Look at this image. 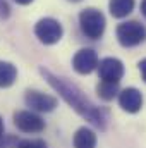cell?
<instances>
[{
    "mask_svg": "<svg viewBox=\"0 0 146 148\" xmlns=\"http://www.w3.org/2000/svg\"><path fill=\"white\" fill-rule=\"evenodd\" d=\"M40 73H41V76L46 79V83H48V84H50V86H52L81 117H84L88 122H91L93 126L100 127L102 131L107 129V121H108L107 112L103 110V109H100V107H96V105L84 95V91H83L77 84L71 83L67 77H62V76L53 74L52 71H48V69H45V67H40Z\"/></svg>",
    "mask_w": 146,
    "mask_h": 148,
    "instance_id": "obj_1",
    "label": "cell"
},
{
    "mask_svg": "<svg viewBox=\"0 0 146 148\" xmlns=\"http://www.w3.org/2000/svg\"><path fill=\"white\" fill-rule=\"evenodd\" d=\"M105 26H107V21L102 10L95 7H88L79 12V28L83 35L89 40H100L105 33Z\"/></svg>",
    "mask_w": 146,
    "mask_h": 148,
    "instance_id": "obj_2",
    "label": "cell"
},
{
    "mask_svg": "<svg viewBox=\"0 0 146 148\" xmlns=\"http://www.w3.org/2000/svg\"><path fill=\"white\" fill-rule=\"evenodd\" d=\"M117 40L126 48L138 47L146 40V28L138 21H126L117 26Z\"/></svg>",
    "mask_w": 146,
    "mask_h": 148,
    "instance_id": "obj_3",
    "label": "cell"
},
{
    "mask_svg": "<svg viewBox=\"0 0 146 148\" xmlns=\"http://www.w3.org/2000/svg\"><path fill=\"white\" fill-rule=\"evenodd\" d=\"M35 35L43 45H55L64 36V28L57 19L43 17L35 24Z\"/></svg>",
    "mask_w": 146,
    "mask_h": 148,
    "instance_id": "obj_4",
    "label": "cell"
},
{
    "mask_svg": "<svg viewBox=\"0 0 146 148\" xmlns=\"http://www.w3.org/2000/svg\"><path fill=\"white\" fill-rule=\"evenodd\" d=\"M14 124L23 133H41L45 129V121L33 110H17L14 114Z\"/></svg>",
    "mask_w": 146,
    "mask_h": 148,
    "instance_id": "obj_5",
    "label": "cell"
},
{
    "mask_svg": "<svg viewBox=\"0 0 146 148\" xmlns=\"http://www.w3.org/2000/svg\"><path fill=\"white\" fill-rule=\"evenodd\" d=\"M98 76L102 81H108V83H120V79L124 77V64L115 59V57H105L98 62Z\"/></svg>",
    "mask_w": 146,
    "mask_h": 148,
    "instance_id": "obj_6",
    "label": "cell"
},
{
    "mask_svg": "<svg viewBox=\"0 0 146 148\" xmlns=\"http://www.w3.org/2000/svg\"><path fill=\"white\" fill-rule=\"evenodd\" d=\"M24 102L31 110L36 112H52L57 107V98L52 95H46L38 90H28L24 95Z\"/></svg>",
    "mask_w": 146,
    "mask_h": 148,
    "instance_id": "obj_7",
    "label": "cell"
},
{
    "mask_svg": "<svg viewBox=\"0 0 146 148\" xmlns=\"http://www.w3.org/2000/svg\"><path fill=\"white\" fill-rule=\"evenodd\" d=\"M98 55L93 48H81L72 59V67L79 74H91L98 67Z\"/></svg>",
    "mask_w": 146,
    "mask_h": 148,
    "instance_id": "obj_8",
    "label": "cell"
},
{
    "mask_svg": "<svg viewBox=\"0 0 146 148\" xmlns=\"http://www.w3.org/2000/svg\"><path fill=\"white\" fill-rule=\"evenodd\" d=\"M119 105L122 107V110L129 112V114H136L141 110L143 107V95L138 88H126L122 91H119Z\"/></svg>",
    "mask_w": 146,
    "mask_h": 148,
    "instance_id": "obj_9",
    "label": "cell"
},
{
    "mask_svg": "<svg viewBox=\"0 0 146 148\" xmlns=\"http://www.w3.org/2000/svg\"><path fill=\"white\" fill-rule=\"evenodd\" d=\"M74 148H96V134L89 127H79L74 134Z\"/></svg>",
    "mask_w": 146,
    "mask_h": 148,
    "instance_id": "obj_10",
    "label": "cell"
},
{
    "mask_svg": "<svg viewBox=\"0 0 146 148\" xmlns=\"http://www.w3.org/2000/svg\"><path fill=\"white\" fill-rule=\"evenodd\" d=\"M17 79V69L10 62L0 60V88H10Z\"/></svg>",
    "mask_w": 146,
    "mask_h": 148,
    "instance_id": "obj_11",
    "label": "cell"
},
{
    "mask_svg": "<svg viewBox=\"0 0 146 148\" xmlns=\"http://www.w3.org/2000/svg\"><path fill=\"white\" fill-rule=\"evenodd\" d=\"M110 14L117 19H122L129 16L134 9V0H110L108 3Z\"/></svg>",
    "mask_w": 146,
    "mask_h": 148,
    "instance_id": "obj_12",
    "label": "cell"
},
{
    "mask_svg": "<svg viewBox=\"0 0 146 148\" xmlns=\"http://www.w3.org/2000/svg\"><path fill=\"white\" fill-rule=\"evenodd\" d=\"M96 93L102 100L110 102L117 97L119 93V83H108V81H100L96 86Z\"/></svg>",
    "mask_w": 146,
    "mask_h": 148,
    "instance_id": "obj_13",
    "label": "cell"
},
{
    "mask_svg": "<svg viewBox=\"0 0 146 148\" xmlns=\"http://www.w3.org/2000/svg\"><path fill=\"white\" fill-rule=\"evenodd\" d=\"M17 148H46V143L43 140H23Z\"/></svg>",
    "mask_w": 146,
    "mask_h": 148,
    "instance_id": "obj_14",
    "label": "cell"
},
{
    "mask_svg": "<svg viewBox=\"0 0 146 148\" xmlns=\"http://www.w3.org/2000/svg\"><path fill=\"white\" fill-rule=\"evenodd\" d=\"M10 16V7L5 0H0V19H7Z\"/></svg>",
    "mask_w": 146,
    "mask_h": 148,
    "instance_id": "obj_15",
    "label": "cell"
},
{
    "mask_svg": "<svg viewBox=\"0 0 146 148\" xmlns=\"http://www.w3.org/2000/svg\"><path fill=\"white\" fill-rule=\"evenodd\" d=\"M138 67H139V73H141V77H143V81L146 83V59H143V60L138 64Z\"/></svg>",
    "mask_w": 146,
    "mask_h": 148,
    "instance_id": "obj_16",
    "label": "cell"
},
{
    "mask_svg": "<svg viewBox=\"0 0 146 148\" xmlns=\"http://www.w3.org/2000/svg\"><path fill=\"white\" fill-rule=\"evenodd\" d=\"M16 3H19V5H28V3H31L33 0H14Z\"/></svg>",
    "mask_w": 146,
    "mask_h": 148,
    "instance_id": "obj_17",
    "label": "cell"
},
{
    "mask_svg": "<svg viewBox=\"0 0 146 148\" xmlns=\"http://www.w3.org/2000/svg\"><path fill=\"white\" fill-rule=\"evenodd\" d=\"M141 14L146 17V0H143V2H141Z\"/></svg>",
    "mask_w": 146,
    "mask_h": 148,
    "instance_id": "obj_18",
    "label": "cell"
},
{
    "mask_svg": "<svg viewBox=\"0 0 146 148\" xmlns=\"http://www.w3.org/2000/svg\"><path fill=\"white\" fill-rule=\"evenodd\" d=\"M3 129H5V127H3V121H2V117H0V138L3 136Z\"/></svg>",
    "mask_w": 146,
    "mask_h": 148,
    "instance_id": "obj_19",
    "label": "cell"
},
{
    "mask_svg": "<svg viewBox=\"0 0 146 148\" xmlns=\"http://www.w3.org/2000/svg\"><path fill=\"white\" fill-rule=\"evenodd\" d=\"M67 2H72V3H77V2H81V0H67Z\"/></svg>",
    "mask_w": 146,
    "mask_h": 148,
    "instance_id": "obj_20",
    "label": "cell"
}]
</instances>
